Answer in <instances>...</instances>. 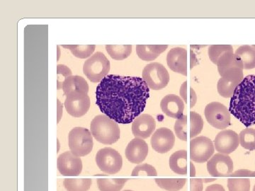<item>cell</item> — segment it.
I'll use <instances>...</instances> for the list:
<instances>
[{
    "mask_svg": "<svg viewBox=\"0 0 255 191\" xmlns=\"http://www.w3.org/2000/svg\"><path fill=\"white\" fill-rule=\"evenodd\" d=\"M149 97L143 79L110 75L97 87L96 104L117 123L129 124L141 115Z\"/></svg>",
    "mask_w": 255,
    "mask_h": 191,
    "instance_id": "cell-1",
    "label": "cell"
},
{
    "mask_svg": "<svg viewBox=\"0 0 255 191\" xmlns=\"http://www.w3.org/2000/svg\"><path fill=\"white\" fill-rule=\"evenodd\" d=\"M229 111L245 126L255 125V75L246 77L236 89Z\"/></svg>",
    "mask_w": 255,
    "mask_h": 191,
    "instance_id": "cell-2",
    "label": "cell"
},
{
    "mask_svg": "<svg viewBox=\"0 0 255 191\" xmlns=\"http://www.w3.org/2000/svg\"><path fill=\"white\" fill-rule=\"evenodd\" d=\"M90 129L96 140L104 145H113L120 138L118 123L107 115H97L90 124Z\"/></svg>",
    "mask_w": 255,
    "mask_h": 191,
    "instance_id": "cell-3",
    "label": "cell"
},
{
    "mask_svg": "<svg viewBox=\"0 0 255 191\" xmlns=\"http://www.w3.org/2000/svg\"><path fill=\"white\" fill-rule=\"evenodd\" d=\"M69 147L77 157H85L92 152L93 140L91 132L85 127L72 129L68 135Z\"/></svg>",
    "mask_w": 255,
    "mask_h": 191,
    "instance_id": "cell-4",
    "label": "cell"
},
{
    "mask_svg": "<svg viewBox=\"0 0 255 191\" xmlns=\"http://www.w3.org/2000/svg\"><path fill=\"white\" fill-rule=\"evenodd\" d=\"M110 62L105 54L100 52L92 55L83 66V73L92 82H101L108 75Z\"/></svg>",
    "mask_w": 255,
    "mask_h": 191,
    "instance_id": "cell-5",
    "label": "cell"
},
{
    "mask_svg": "<svg viewBox=\"0 0 255 191\" xmlns=\"http://www.w3.org/2000/svg\"><path fill=\"white\" fill-rule=\"evenodd\" d=\"M142 79L151 90H160L168 85L169 75L164 65L153 63L148 64L143 69Z\"/></svg>",
    "mask_w": 255,
    "mask_h": 191,
    "instance_id": "cell-6",
    "label": "cell"
},
{
    "mask_svg": "<svg viewBox=\"0 0 255 191\" xmlns=\"http://www.w3.org/2000/svg\"><path fill=\"white\" fill-rule=\"evenodd\" d=\"M95 161L100 170L109 174L118 173L123 166L122 155L111 147L101 149L96 155Z\"/></svg>",
    "mask_w": 255,
    "mask_h": 191,
    "instance_id": "cell-7",
    "label": "cell"
},
{
    "mask_svg": "<svg viewBox=\"0 0 255 191\" xmlns=\"http://www.w3.org/2000/svg\"><path fill=\"white\" fill-rule=\"evenodd\" d=\"M204 113L208 123L215 128L223 130L231 125V113L223 103L211 102L206 105Z\"/></svg>",
    "mask_w": 255,
    "mask_h": 191,
    "instance_id": "cell-8",
    "label": "cell"
},
{
    "mask_svg": "<svg viewBox=\"0 0 255 191\" xmlns=\"http://www.w3.org/2000/svg\"><path fill=\"white\" fill-rule=\"evenodd\" d=\"M65 106L68 114L75 118H80L85 115L90 109V97L85 92H70L66 95Z\"/></svg>",
    "mask_w": 255,
    "mask_h": 191,
    "instance_id": "cell-9",
    "label": "cell"
},
{
    "mask_svg": "<svg viewBox=\"0 0 255 191\" xmlns=\"http://www.w3.org/2000/svg\"><path fill=\"white\" fill-rule=\"evenodd\" d=\"M215 152L213 142L208 137L200 136L191 139L190 159L197 163H204L212 157Z\"/></svg>",
    "mask_w": 255,
    "mask_h": 191,
    "instance_id": "cell-10",
    "label": "cell"
},
{
    "mask_svg": "<svg viewBox=\"0 0 255 191\" xmlns=\"http://www.w3.org/2000/svg\"><path fill=\"white\" fill-rule=\"evenodd\" d=\"M243 68H235L226 72L218 82L217 90L221 96L231 98L235 90L244 79Z\"/></svg>",
    "mask_w": 255,
    "mask_h": 191,
    "instance_id": "cell-11",
    "label": "cell"
},
{
    "mask_svg": "<svg viewBox=\"0 0 255 191\" xmlns=\"http://www.w3.org/2000/svg\"><path fill=\"white\" fill-rule=\"evenodd\" d=\"M207 170L214 177H226L233 173V162L227 155L218 153L207 162Z\"/></svg>",
    "mask_w": 255,
    "mask_h": 191,
    "instance_id": "cell-12",
    "label": "cell"
},
{
    "mask_svg": "<svg viewBox=\"0 0 255 191\" xmlns=\"http://www.w3.org/2000/svg\"><path fill=\"white\" fill-rule=\"evenodd\" d=\"M58 169L65 177H78L82 171V162L72 152H65L58 158Z\"/></svg>",
    "mask_w": 255,
    "mask_h": 191,
    "instance_id": "cell-13",
    "label": "cell"
},
{
    "mask_svg": "<svg viewBox=\"0 0 255 191\" xmlns=\"http://www.w3.org/2000/svg\"><path fill=\"white\" fill-rule=\"evenodd\" d=\"M214 144L215 148L219 153L230 155L237 150L240 145L239 135L233 130H222L216 135Z\"/></svg>",
    "mask_w": 255,
    "mask_h": 191,
    "instance_id": "cell-14",
    "label": "cell"
},
{
    "mask_svg": "<svg viewBox=\"0 0 255 191\" xmlns=\"http://www.w3.org/2000/svg\"><path fill=\"white\" fill-rule=\"evenodd\" d=\"M150 143L155 152L160 154L167 153L173 148L175 136L170 129L160 127L152 135Z\"/></svg>",
    "mask_w": 255,
    "mask_h": 191,
    "instance_id": "cell-15",
    "label": "cell"
},
{
    "mask_svg": "<svg viewBox=\"0 0 255 191\" xmlns=\"http://www.w3.org/2000/svg\"><path fill=\"white\" fill-rule=\"evenodd\" d=\"M188 53L184 48H174L167 55V65L174 73L187 76Z\"/></svg>",
    "mask_w": 255,
    "mask_h": 191,
    "instance_id": "cell-16",
    "label": "cell"
},
{
    "mask_svg": "<svg viewBox=\"0 0 255 191\" xmlns=\"http://www.w3.org/2000/svg\"><path fill=\"white\" fill-rule=\"evenodd\" d=\"M155 127L156 122L152 115L141 114L132 122V132L135 137L147 139L153 133Z\"/></svg>",
    "mask_w": 255,
    "mask_h": 191,
    "instance_id": "cell-17",
    "label": "cell"
},
{
    "mask_svg": "<svg viewBox=\"0 0 255 191\" xmlns=\"http://www.w3.org/2000/svg\"><path fill=\"white\" fill-rule=\"evenodd\" d=\"M148 155V145L145 140L135 137L126 149V157L132 164L142 163Z\"/></svg>",
    "mask_w": 255,
    "mask_h": 191,
    "instance_id": "cell-18",
    "label": "cell"
},
{
    "mask_svg": "<svg viewBox=\"0 0 255 191\" xmlns=\"http://www.w3.org/2000/svg\"><path fill=\"white\" fill-rule=\"evenodd\" d=\"M160 107L162 112L170 118L179 119L184 115V100L177 95L164 96L161 100Z\"/></svg>",
    "mask_w": 255,
    "mask_h": 191,
    "instance_id": "cell-19",
    "label": "cell"
},
{
    "mask_svg": "<svg viewBox=\"0 0 255 191\" xmlns=\"http://www.w3.org/2000/svg\"><path fill=\"white\" fill-rule=\"evenodd\" d=\"M169 167L174 173L186 175L188 172V155L186 150L177 151L171 155L169 160Z\"/></svg>",
    "mask_w": 255,
    "mask_h": 191,
    "instance_id": "cell-20",
    "label": "cell"
},
{
    "mask_svg": "<svg viewBox=\"0 0 255 191\" xmlns=\"http://www.w3.org/2000/svg\"><path fill=\"white\" fill-rule=\"evenodd\" d=\"M168 48L167 45H137L136 53L144 61H152Z\"/></svg>",
    "mask_w": 255,
    "mask_h": 191,
    "instance_id": "cell-21",
    "label": "cell"
},
{
    "mask_svg": "<svg viewBox=\"0 0 255 191\" xmlns=\"http://www.w3.org/2000/svg\"><path fill=\"white\" fill-rule=\"evenodd\" d=\"M218 71L222 76L223 74L235 68H243V63L238 55L233 52L226 53L220 58L217 63Z\"/></svg>",
    "mask_w": 255,
    "mask_h": 191,
    "instance_id": "cell-22",
    "label": "cell"
},
{
    "mask_svg": "<svg viewBox=\"0 0 255 191\" xmlns=\"http://www.w3.org/2000/svg\"><path fill=\"white\" fill-rule=\"evenodd\" d=\"M64 95L66 96L72 92H83L88 94L89 85L86 80L80 76H70L63 82Z\"/></svg>",
    "mask_w": 255,
    "mask_h": 191,
    "instance_id": "cell-23",
    "label": "cell"
},
{
    "mask_svg": "<svg viewBox=\"0 0 255 191\" xmlns=\"http://www.w3.org/2000/svg\"><path fill=\"white\" fill-rule=\"evenodd\" d=\"M236 55L239 57L244 70L255 68V48L253 46H242L236 50Z\"/></svg>",
    "mask_w": 255,
    "mask_h": 191,
    "instance_id": "cell-24",
    "label": "cell"
},
{
    "mask_svg": "<svg viewBox=\"0 0 255 191\" xmlns=\"http://www.w3.org/2000/svg\"><path fill=\"white\" fill-rule=\"evenodd\" d=\"M106 50L112 59L123 60L127 59L132 53L131 45H107Z\"/></svg>",
    "mask_w": 255,
    "mask_h": 191,
    "instance_id": "cell-25",
    "label": "cell"
},
{
    "mask_svg": "<svg viewBox=\"0 0 255 191\" xmlns=\"http://www.w3.org/2000/svg\"><path fill=\"white\" fill-rule=\"evenodd\" d=\"M92 181L89 179H65L64 187L68 191H88L91 187Z\"/></svg>",
    "mask_w": 255,
    "mask_h": 191,
    "instance_id": "cell-26",
    "label": "cell"
},
{
    "mask_svg": "<svg viewBox=\"0 0 255 191\" xmlns=\"http://www.w3.org/2000/svg\"><path fill=\"white\" fill-rule=\"evenodd\" d=\"M127 179H98L97 185L100 191H121Z\"/></svg>",
    "mask_w": 255,
    "mask_h": 191,
    "instance_id": "cell-27",
    "label": "cell"
},
{
    "mask_svg": "<svg viewBox=\"0 0 255 191\" xmlns=\"http://www.w3.org/2000/svg\"><path fill=\"white\" fill-rule=\"evenodd\" d=\"M155 183L161 189L167 191H179L187 183L185 179H157Z\"/></svg>",
    "mask_w": 255,
    "mask_h": 191,
    "instance_id": "cell-28",
    "label": "cell"
},
{
    "mask_svg": "<svg viewBox=\"0 0 255 191\" xmlns=\"http://www.w3.org/2000/svg\"><path fill=\"white\" fill-rule=\"evenodd\" d=\"M63 47L70 50L76 58H80V59H85V58L91 56L92 53L95 51L96 46L95 45H86V46L63 45Z\"/></svg>",
    "mask_w": 255,
    "mask_h": 191,
    "instance_id": "cell-29",
    "label": "cell"
},
{
    "mask_svg": "<svg viewBox=\"0 0 255 191\" xmlns=\"http://www.w3.org/2000/svg\"><path fill=\"white\" fill-rule=\"evenodd\" d=\"M240 144L247 150H255V129L249 128L242 130L239 134Z\"/></svg>",
    "mask_w": 255,
    "mask_h": 191,
    "instance_id": "cell-30",
    "label": "cell"
},
{
    "mask_svg": "<svg viewBox=\"0 0 255 191\" xmlns=\"http://www.w3.org/2000/svg\"><path fill=\"white\" fill-rule=\"evenodd\" d=\"M229 52H233V47L230 45H213L209 47L208 53L211 61L217 65L220 58Z\"/></svg>",
    "mask_w": 255,
    "mask_h": 191,
    "instance_id": "cell-31",
    "label": "cell"
},
{
    "mask_svg": "<svg viewBox=\"0 0 255 191\" xmlns=\"http://www.w3.org/2000/svg\"><path fill=\"white\" fill-rule=\"evenodd\" d=\"M204 120L199 113L190 112V137L191 139L197 136L204 128Z\"/></svg>",
    "mask_w": 255,
    "mask_h": 191,
    "instance_id": "cell-32",
    "label": "cell"
},
{
    "mask_svg": "<svg viewBox=\"0 0 255 191\" xmlns=\"http://www.w3.org/2000/svg\"><path fill=\"white\" fill-rule=\"evenodd\" d=\"M187 84V81L182 84L180 87L179 94H180L181 97H182V99L184 100L187 104H189L190 108H193L195 105L196 100H197V96H196L194 89L188 87Z\"/></svg>",
    "mask_w": 255,
    "mask_h": 191,
    "instance_id": "cell-33",
    "label": "cell"
},
{
    "mask_svg": "<svg viewBox=\"0 0 255 191\" xmlns=\"http://www.w3.org/2000/svg\"><path fill=\"white\" fill-rule=\"evenodd\" d=\"M188 117L184 115L182 118L177 119L174 123V129L176 135L179 140L187 141L188 138Z\"/></svg>",
    "mask_w": 255,
    "mask_h": 191,
    "instance_id": "cell-34",
    "label": "cell"
},
{
    "mask_svg": "<svg viewBox=\"0 0 255 191\" xmlns=\"http://www.w3.org/2000/svg\"><path fill=\"white\" fill-rule=\"evenodd\" d=\"M228 188L229 191H250L251 181L248 179H230Z\"/></svg>",
    "mask_w": 255,
    "mask_h": 191,
    "instance_id": "cell-35",
    "label": "cell"
},
{
    "mask_svg": "<svg viewBox=\"0 0 255 191\" xmlns=\"http://www.w3.org/2000/svg\"><path fill=\"white\" fill-rule=\"evenodd\" d=\"M131 175L132 177H156L157 172L153 166L144 164L135 167L132 170Z\"/></svg>",
    "mask_w": 255,
    "mask_h": 191,
    "instance_id": "cell-36",
    "label": "cell"
},
{
    "mask_svg": "<svg viewBox=\"0 0 255 191\" xmlns=\"http://www.w3.org/2000/svg\"><path fill=\"white\" fill-rule=\"evenodd\" d=\"M57 75H58L57 89L60 90L63 88V82L65 80L69 77L72 76V71L65 65H58L57 66Z\"/></svg>",
    "mask_w": 255,
    "mask_h": 191,
    "instance_id": "cell-37",
    "label": "cell"
},
{
    "mask_svg": "<svg viewBox=\"0 0 255 191\" xmlns=\"http://www.w3.org/2000/svg\"><path fill=\"white\" fill-rule=\"evenodd\" d=\"M230 177H255V172L248 170V169H241L230 174Z\"/></svg>",
    "mask_w": 255,
    "mask_h": 191,
    "instance_id": "cell-38",
    "label": "cell"
},
{
    "mask_svg": "<svg viewBox=\"0 0 255 191\" xmlns=\"http://www.w3.org/2000/svg\"><path fill=\"white\" fill-rule=\"evenodd\" d=\"M203 189H204V182L202 179H191L190 191H203Z\"/></svg>",
    "mask_w": 255,
    "mask_h": 191,
    "instance_id": "cell-39",
    "label": "cell"
},
{
    "mask_svg": "<svg viewBox=\"0 0 255 191\" xmlns=\"http://www.w3.org/2000/svg\"><path fill=\"white\" fill-rule=\"evenodd\" d=\"M205 191H226L224 187L220 184H213L206 188Z\"/></svg>",
    "mask_w": 255,
    "mask_h": 191,
    "instance_id": "cell-40",
    "label": "cell"
},
{
    "mask_svg": "<svg viewBox=\"0 0 255 191\" xmlns=\"http://www.w3.org/2000/svg\"><path fill=\"white\" fill-rule=\"evenodd\" d=\"M196 176L195 166L193 162H190V177H194Z\"/></svg>",
    "mask_w": 255,
    "mask_h": 191,
    "instance_id": "cell-41",
    "label": "cell"
},
{
    "mask_svg": "<svg viewBox=\"0 0 255 191\" xmlns=\"http://www.w3.org/2000/svg\"><path fill=\"white\" fill-rule=\"evenodd\" d=\"M214 181H215V179H204V180H203V182H204V183H208L214 182Z\"/></svg>",
    "mask_w": 255,
    "mask_h": 191,
    "instance_id": "cell-42",
    "label": "cell"
},
{
    "mask_svg": "<svg viewBox=\"0 0 255 191\" xmlns=\"http://www.w3.org/2000/svg\"><path fill=\"white\" fill-rule=\"evenodd\" d=\"M253 191H255V185L254 188H253Z\"/></svg>",
    "mask_w": 255,
    "mask_h": 191,
    "instance_id": "cell-43",
    "label": "cell"
},
{
    "mask_svg": "<svg viewBox=\"0 0 255 191\" xmlns=\"http://www.w3.org/2000/svg\"><path fill=\"white\" fill-rule=\"evenodd\" d=\"M128 191V190H127V191Z\"/></svg>",
    "mask_w": 255,
    "mask_h": 191,
    "instance_id": "cell-44",
    "label": "cell"
},
{
    "mask_svg": "<svg viewBox=\"0 0 255 191\" xmlns=\"http://www.w3.org/2000/svg\"><path fill=\"white\" fill-rule=\"evenodd\" d=\"M253 46V47H254V48H255V45H254V46Z\"/></svg>",
    "mask_w": 255,
    "mask_h": 191,
    "instance_id": "cell-45",
    "label": "cell"
}]
</instances>
